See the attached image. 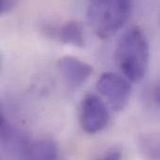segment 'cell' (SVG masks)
<instances>
[{
  "label": "cell",
  "mask_w": 160,
  "mask_h": 160,
  "mask_svg": "<svg viewBox=\"0 0 160 160\" xmlns=\"http://www.w3.org/2000/svg\"><path fill=\"white\" fill-rule=\"evenodd\" d=\"M149 43L143 31L133 26L127 30L118 41L115 59L118 67L132 82H139L146 73L149 63Z\"/></svg>",
  "instance_id": "cell-1"
},
{
  "label": "cell",
  "mask_w": 160,
  "mask_h": 160,
  "mask_svg": "<svg viewBox=\"0 0 160 160\" xmlns=\"http://www.w3.org/2000/svg\"><path fill=\"white\" fill-rule=\"evenodd\" d=\"M131 10L128 0H95L87 8V19L95 34L100 38L113 36L127 22Z\"/></svg>",
  "instance_id": "cell-2"
},
{
  "label": "cell",
  "mask_w": 160,
  "mask_h": 160,
  "mask_svg": "<svg viewBox=\"0 0 160 160\" xmlns=\"http://www.w3.org/2000/svg\"><path fill=\"white\" fill-rule=\"evenodd\" d=\"M98 91L108 100L115 112L122 111L128 103L131 94L129 81L113 72L103 73L97 82Z\"/></svg>",
  "instance_id": "cell-3"
},
{
  "label": "cell",
  "mask_w": 160,
  "mask_h": 160,
  "mask_svg": "<svg viewBox=\"0 0 160 160\" xmlns=\"http://www.w3.org/2000/svg\"><path fill=\"white\" fill-rule=\"evenodd\" d=\"M109 112L104 101L94 94L83 98L81 107V126L89 134H95L106 128Z\"/></svg>",
  "instance_id": "cell-4"
},
{
  "label": "cell",
  "mask_w": 160,
  "mask_h": 160,
  "mask_svg": "<svg viewBox=\"0 0 160 160\" xmlns=\"http://www.w3.org/2000/svg\"><path fill=\"white\" fill-rule=\"evenodd\" d=\"M58 69L71 87H79L84 83L93 72L89 64L73 56H63L58 60Z\"/></svg>",
  "instance_id": "cell-5"
},
{
  "label": "cell",
  "mask_w": 160,
  "mask_h": 160,
  "mask_svg": "<svg viewBox=\"0 0 160 160\" xmlns=\"http://www.w3.org/2000/svg\"><path fill=\"white\" fill-rule=\"evenodd\" d=\"M54 39L76 47H84L85 38L83 27L77 21H68L57 27L51 28L47 31Z\"/></svg>",
  "instance_id": "cell-6"
},
{
  "label": "cell",
  "mask_w": 160,
  "mask_h": 160,
  "mask_svg": "<svg viewBox=\"0 0 160 160\" xmlns=\"http://www.w3.org/2000/svg\"><path fill=\"white\" fill-rule=\"evenodd\" d=\"M55 144L50 141H40L31 145L28 152L29 160H57Z\"/></svg>",
  "instance_id": "cell-7"
},
{
  "label": "cell",
  "mask_w": 160,
  "mask_h": 160,
  "mask_svg": "<svg viewBox=\"0 0 160 160\" xmlns=\"http://www.w3.org/2000/svg\"><path fill=\"white\" fill-rule=\"evenodd\" d=\"M15 1H8V0H0V15L4 14L5 12L8 11L15 6Z\"/></svg>",
  "instance_id": "cell-8"
},
{
  "label": "cell",
  "mask_w": 160,
  "mask_h": 160,
  "mask_svg": "<svg viewBox=\"0 0 160 160\" xmlns=\"http://www.w3.org/2000/svg\"><path fill=\"white\" fill-rule=\"evenodd\" d=\"M120 158L121 153L119 151H112L100 160H120Z\"/></svg>",
  "instance_id": "cell-9"
},
{
  "label": "cell",
  "mask_w": 160,
  "mask_h": 160,
  "mask_svg": "<svg viewBox=\"0 0 160 160\" xmlns=\"http://www.w3.org/2000/svg\"><path fill=\"white\" fill-rule=\"evenodd\" d=\"M0 123H1V116H0Z\"/></svg>",
  "instance_id": "cell-10"
}]
</instances>
